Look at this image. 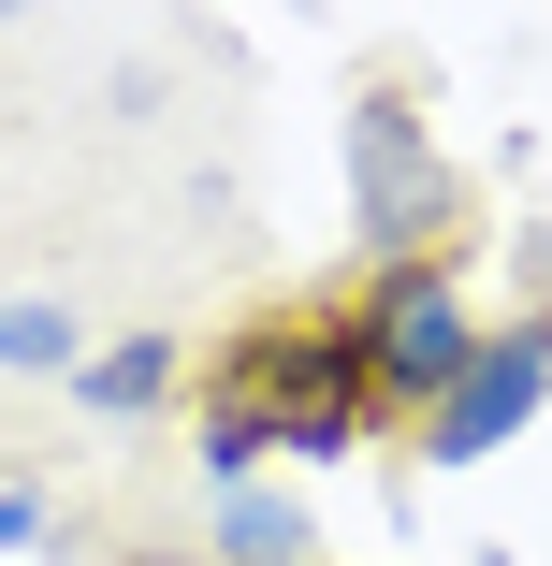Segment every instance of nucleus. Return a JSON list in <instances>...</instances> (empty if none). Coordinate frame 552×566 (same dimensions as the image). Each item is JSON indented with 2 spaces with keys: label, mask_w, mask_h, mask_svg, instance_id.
Instances as JSON below:
<instances>
[{
  "label": "nucleus",
  "mask_w": 552,
  "mask_h": 566,
  "mask_svg": "<svg viewBox=\"0 0 552 566\" xmlns=\"http://www.w3.org/2000/svg\"><path fill=\"white\" fill-rule=\"evenodd\" d=\"M364 378H378V364H364V334H277L248 407H262L291 450H350V436H364Z\"/></svg>",
  "instance_id": "f257e3e1"
},
{
  "label": "nucleus",
  "mask_w": 552,
  "mask_h": 566,
  "mask_svg": "<svg viewBox=\"0 0 552 566\" xmlns=\"http://www.w3.org/2000/svg\"><path fill=\"white\" fill-rule=\"evenodd\" d=\"M350 189H364V233H378V248H407V233L451 218V175H436L421 117H393V102H364V117H350Z\"/></svg>",
  "instance_id": "f03ea898"
},
{
  "label": "nucleus",
  "mask_w": 552,
  "mask_h": 566,
  "mask_svg": "<svg viewBox=\"0 0 552 566\" xmlns=\"http://www.w3.org/2000/svg\"><path fill=\"white\" fill-rule=\"evenodd\" d=\"M538 392H552V334H494V349H480L451 392H436V465H480L494 436H523Z\"/></svg>",
  "instance_id": "7ed1b4c3"
},
{
  "label": "nucleus",
  "mask_w": 552,
  "mask_h": 566,
  "mask_svg": "<svg viewBox=\"0 0 552 566\" xmlns=\"http://www.w3.org/2000/svg\"><path fill=\"white\" fill-rule=\"evenodd\" d=\"M364 364H378L393 392H451V378L480 364V334H466V305L436 291V276H407V291L364 319Z\"/></svg>",
  "instance_id": "20e7f679"
},
{
  "label": "nucleus",
  "mask_w": 552,
  "mask_h": 566,
  "mask_svg": "<svg viewBox=\"0 0 552 566\" xmlns=\"http://www.w3.org/2000/svg\"><path fill=\"white\" fill-rule=\"evenodd\" d=\"M218 537H233V566H305V509H291V494H233Z\"/></svg>",
  "instance_id": "39448f33"
},
{
  "label": "nucleus",
  "mask_w": 552,
  "mask_h": 566,
  "mask_svg": "<svg viewBox=\"0 0 552 566\" xmlns=\"http://www.w3.org/2000/svg\"><path fill=\"white\" fill-rule=\"evenodd\" d=\"M160 378H175V349H160V334H132V349H102V364H87V407H102V421H132V407H160Z\"/></svg>",
  "instance_id": "423d86ee"
},
{
  "label": "nucleus",
  "mask_w": 552,
  "mask_h": 566,
  "mask_svg": "<svg viewBox=\"0 0 552 566\" xmlns=\"http://www.w3.org/2000/svg\"><path fill=\"white\" fill-rule=\"evenodd\" d=\"M0 364H15V378H59L73 364V319L59 305H0Z\"/></svg>",
  "instance_id": "0eeeda50"
},
{
  "label": "nucleus",
  "mask_w": 552,
  "mask_h": 566,
  "mask_svg": "<svg viewBox=\"0 0 552 566\" xmlns=\"http://www.w3.org/2000/svg\"><path fill=\"white\" fill-rule=\"evenodd\" d=\"M262 436H277L262 407H218V421H204V465H218V480H233V494H248V465H262Z\"/></svg>",
  "instance_id": "6e6552de"
},
{
  "label": "nucleus",
  "mask_w": 552,
  "mask_h": 566,
  "mask_svg": "<svg viewBox=\"0 0 552 566\" xmlns=\"http://www.w3.org/2000/svg\"><path fill=\"white\" fill-rule=\"evenodd\" d=\"M44 537V494H15V480H0V552H30Z\"/></svg>",
  "instance_id": "1a4fd4ad"
}]
</instances>
